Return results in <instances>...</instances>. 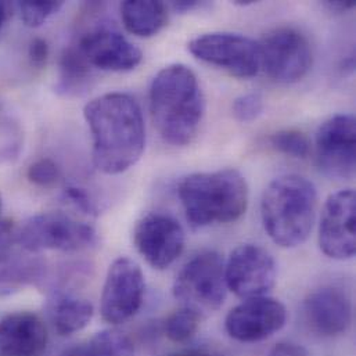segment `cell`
Instances as JSON below:
<instances>
[{
  "mask_svg": "<svg viewBox=\"0 0 356 356\" xmlns=\"http://www.w3.org/2000/svg\"><path fill=\"white\" fill-rule=\"evenodd\" d=\"M121 17L128 32L139 38H150L167 25L168 7L163 1L154 0L124 1Z\"/></svg>",
  "mask_w": 356,
  "mask_h": 356,
  "instance_id": "d6986e66",
  "label": "cell"
},
{
  "mask_svg": "<svg viewBox=\"0 0 356 356\" xmlns=\"http://www.w3.org/2000/svg\"><path fill=\"white\" fill-rule=\"evenodd\" d=\"M269 356H308L304 347L293 343H280L277 344Z\"/></svg>",
  "mask_w": 356,
  "mask_h": 356,
  "instance_id": "f546056e",
  "label": "cell"
},
{
  "mask_svg": "<svg viewBox=\"0 0 356 356\" xmlns=\"http://www.w3.org/2000/svg\"><path fill=\"white\" fill-rule=\"evenodd\" d=\"M146 282L140 265L127 257L115 259L107 272L100 298V314L110 325H122L142 308Z\"/></svg>",
  "mask_w": 356,
  "mask_h": 356,
  "instance_id": "9c48e42d",
  "label": "cell"
},
{
  "mask_svg": "<svg viewBox=\"0 0 356 356\" xmlns=\"http://www.w3.org/2000/svg\"><path fill=\"white\" fill-rule=\"evenodd\" d=\"M171 6L178 13H187V11H191L197 7H200L201 3L197 0H181V1H172Z\"/></svg>",
  "mask_w": 356,
  "mask_h": 356,
  "instance_id": "d6a6232c",
  "label": "cell"
},
{
  "mask_svg": "<svg viewBox=\"0 0 356 356\" xmlns=\"http://www.w3.org/2000/svg\"><path fill=\"white\" fill-rule=\"evenodd\" d=\"M201 316L195 312L180 307L172 312L164 323L165 336L174 343H184L190 340L198 330Z\"/></svg>",
  "mask_w": 356,
  "mask_h": 356,
  "instance_id": "7402d4cb",
  "label": "cell"
},
{
  "mask_svg": "<svg viewBox=\"0 0 356 356\" xmlns=\"http://www.w3.org/2000/svg\"><path fill=\"white\" fill-rule=\"evenodd\" d=\"M186 234L178 220L163 212L143 215L134 230V244L154 269L170 268L184 250Z\"/></svg>",
  "mask_w": 356,
  "mask_h": 356,
  "instance_id": "7c38bea8",
  "label": "cell"
},
{
  "mask_svg": "<svg viewBox=\"0 0 356 356\" xmlns=\"http://www.w3.org/2000/svg\"><path fill=\"white\" fill-rule=\"evenodd\" d=\"M63 1H43V0H25L18 1V10L22 22L29 28L42 26L51 15H54L61 7Z\"/></svg>",
  "mask_w": 356,
  "mask_h": 356,
  "instance_id": "cb8c5ba5",
  "label": "cell"
},
{
  "mask_svg": "<svg viewBox=\"0 0 356 356\" xmlns=\"http://www.w3.org/2000/svg\"><path fill=\"white\" fill-rule=\"evenodd\" d=\"M149 100L154 127L165 143L183 147L194 140L205 114V99L190 67H164L152 82Z\"/></svg>",
  "mask_w": 356,
  "mask_h": 356,
  "instance_id": "7a4b0ae2",
  "label": "cell"
},
{
  "mask_svg": "<svg viewBox=\"0 0 356 356\" xmlns=\"http://www.w3.org/2000/svg\"><path fill=\"white\" fill-rule=\"evenodd\" d=\"M325 7L329 11H333L336 14H343L347 13L350 10H353L355 7V1L354 0H327L323 3Z\"/></svg>",
  "mask_w": 356,
  "mask_h": 356,
  "instance_id": "1f68e13d",
  "label": "cell"
},
{
  "mask_svg": "<svg viewBox=\"0 0 356 356\" xmlns=\"http://www.w3.org/2000/svg\"><path fill=\"white\" fill-rule=\"evenodd\" d=\"M1 209H3V202H1V197H0V216H1ZM1 220V218H0Z\"/></svg>",
  "mask_w": 356,
  "mask_h": 356,
  "instance_id": "8d00e7d4",
  "label": "cell"
},
{
  "mask_svg": "<svg viewBox=\"0 0 356 356\" xmlns=\"http://www.w3.org/2000/svg\"><path fill=\"white\" fill-rule=\"evenodd\" d=\"M10 17V4L7 1H0V33L6 26Z\"/></svg>",
  "mask_w": 356,
  "mask_h": 356,
  "instance_id": "e575fe53",
  "label": "cell"
},
{
  "mask_svg": "<svg viewBox=\"0 0 356 356\" xmlns=\"http://www.w3.org/2000/svg\"><path fill=\"white\" fill-rule=\"evenodd\" d=\"M47 344V327L36 314L21 311L0 319V356H43Z\"/></svg>",
  "mask_w": 356,
  "mask_h": 356,
  "instance_id": "e0dca14e",
  "label": "cell"
},
{
  "mask_svg": "<svg viewBox=\"0 0 356 356\" xmlns=\"http://www.w3.org/2000/svg\"><path fill=\"white\" fill-rule=\"evenodd\" d=\"M287 322V309L276 298H247L225 319L226 333L240 343H259L280 332Z\"/></svg>",
  "mask_w": 356,
  "mask_h": 356,
  "instance_id": "5bb4252c",
  "label": "cell"
},
{
  "mask_svg": "<svg viewBox=\"0 0 356 356\" xmlns=\"http://www.w3.org/2000/svg\"><path fill=\"white\" fill-rule=\"evenodd\" d=\"M261 68L279 83H296L307 76L314 54L304 33L291 26L275 28L259 43Z\"/></svg>",
  "mask_w": 356,
  "mask_h": 356,
  "instance_id": "52a82bcc",
  "label": "cell"
},
{
  "mask_svg": "<svg viewBox=\"0 0 356 356\" xmlns=\"http://www.w3.org/2000/svg\"><path fill=\"white\" fill-rule=\"evenodd\" d=\"M171 356H223L216 351L212 350H205V348H194V350H186L178 354H174Z\"/></svg>",
  "mask_w": 356,
  "mask_h": 356,
  "instance_id": "836d02e7",
  "label": "cell"
},
{
  "mask_svg": "<svg viewBox=\"0 0 356 356\" xmlns=\"http://www.w3.org/2000/svg\"><path fill=\"white\" fill-rule=\"evenodd\" d=\"M355 215L354 190H340L326 200L319 225V245L326 257L337 261L355 257Z\"/></svg>",
  "mask_w": 356,
  "mask_h": 356,
  "instance_id": "4fadbf2b",
  "label": "cell"
},
{
  "mask_svg": "<svg viewBox=\"0 0 356 356\" xmlns=\"http://www.w3.org/2000/svg\"><path fill=\"white\" fill-rule=\"evenodd\" d=\"M15 240L29 252H74L96 244L97 233L89 223L64 212H43L26 219Z\"/></svg>",
  "mask_w": 356,
  "mask_h": 356,
  "instance_id": "8992f818",
  "label": "cell"
},
{
  "mask_svg": "<svg viewBox=\"0 0 356 356\" xmlns=\"http://www.w3.org/2000/svg\"><path fill=\"white\" fill-rule=\"evenodd\" d=\"M83 117L93 139V164L106 175H120L142 157L146 143L140 104L129 93L113 92L89 102Z\"/></svg>",
  "mask_w": 356,
  "mask_h": 356,
  "instance_id": "6da1fadb",
  "label": "cell"
},
{
  "mask_svg": "<svg viewBox=\"0 0 356 356\" xmlns=\"http://www.w3.org/2000/svg\"><path fill=\"white\" fill-rule=\"evenodd\" d=\"M186 219L194 229L240 219L248 207V184L237 170L193 174L179 183Z\"/></svg>",
  "mask_w": 356,
  "mask_h": 356,
  "instance_id": "277c9868",
  "label": "cell"
},
{
  "mask_svg": "<svg viewBox=\"0 0 356 356\" xmlns=\"http://www.w3.org/2000/svg\"><path fill=\"white\" fill-rule=\"evenodd\" d=\"M275 150L293 159H305L311 152V142L305 134L297 129H283L270 136Z\"/></svg>",
  "mask_w": 356,
  "mask_h": 356,
  "instance_id": "603a6c76",
  "label": "cell"
},
{
  "mask_svg": "<svg viewBox=\"0 0 356 356\" xmlns=\"http://www.w3.org/2000/svg\"><path fill=\"white\" fill-rule=\"evenodd\" d=\"M172 291L183 308L200 316L218 311L227 294L222 255L207 250L191 257L179 270Z\"/></svg>",
  "mask_w": 356,
  "mask_h": 356,
  "instance_id": "5b68a950",
  "label": "cell"
},
{
  "mask_svg": "<svg viewBox=\"0 0 356 356\" xmlns=\"http://www.w3.org/2000/svg\"><path fill=\"white\" fill-rule=\"evenodd\" d=\"M92 74L93 68L72 42L63 50L60 57L57 92L65 96L79 95L89 85Z\"/></svg>",
  "mask_w": 356,
  "mask_h": 356,
  "instance_id": "ffe728a7",
  "label": "cell"
},
{
  "mask_svg": "<svg viewBox=\"0 0 356 356\" xmlns=\"http://www.w3.org/2000/svg\"><path fill=\"white\" fill-rule=\"evenodd\" d=\"M13 236V225L7 220H0V259L7 252Z\"/></svg>",
  "mask_w": 356,
  "mask_h": 356,
  "instance_id": "4dcf8cb0",
  "label": "cell"
},
{
  "mask_svg": "<svg viewBox=\"0 0 356 356\" xmlns=\"http://www.w3.org/2000/svg\"><path fill=\"white\" fill-rule=\"evenodd\" d=\"M264 110V99L258 92L241 95L233 102V115L238 122L247 124L255 121Z\"/></svg>",
  "mask_w": 356,
  "mask_h": 356,
  "instance_id": "4316f807",
  "label": "cell"
},
{
  "mask_svg": "<svg viewBox=\"0 0 356 356\" xmlns=\"http://www.w3.org/2000/svg\"><path fill=\"white\" fill-rule=\"evenodd\" d=\"M93 315V304L72 294H57L49 305L50 322L60 336H71L83 330Z\"/></svg>",
  "mask_w": 356,
  "mask_h": 356,
  "instance_id": "ac0fdd59",
  "label": "cell"
},
{
  "mask_svg": "<svg viewBox=\"0 0 356 356\" xmlns=\"http://www.w3.org/2000/svg\"><path fill=\"white\" fill-rule=\"evenodd\" d=\"M198 60L219 67L237 78H252L261 70L259 43L248 36L230 32H211L187 44Z\"/></svg>",
  "mask_w": 356,
  "mask_h": 356,
  "instance_id": "ba28073f",
  "label": "cell"
},
{
  "mask_svg": "<svg viewBox=\"0 0 356 356\" xmlns=\"http://www.w3.org/2000/svg\"><path fill=\"white\" fill-rule=\"evenodd\" d=\"M61 178L58 165L50 159H40L28 167L26 179L38 187H51Z\"/></svg>",
  "mask_w": 356,
  "mask_h": 356,
  "instance_id": "484cf974",
  "label": "cell"
},
{
  "mask_svg": "<svg viewBox=\"0 0 356 356\" xmlns=\"http://www.w3.org/2000/svg\"><path fill=\"white\" fill-rule=\"evenodd\" d=\"M64 198L72 204L76 209L83 212L85 215H96L97 207L92 197L81 187L76 186H67L64 188Z\"/></svg>",
  "mask_w": 356,
  "mask_h": 356,
  "instance_id": "83f0119b",
  "label": "cell"
},
{
  "mask_svg": "<svg viewBox=\"0 0 356 356\" xmlns=\"http://www.w3.org/2000/svg\"><path fill=\"white\" fill-rule=\"evenodd\" d=\"M318 193L311 180L300 175H283L272 180L261 201L265 232L283 248L304 244L316 219Z\"/></svg>",
  "mask_w": 356,
  "mask_h": 356,
  "instance_id": "3957f363",
  "label": "cell"
},
{
  "mask_svg": "<svg viewBox=\"0 0 356 356\" xmlns=\"http://www.w3.org/2000/svg\"><path fill=\"white\" fill-rule=\"evenodd\" d=\"M254 3H255L254 0H236V1H233V4H236V6H241V7L252 6Z\"/></svg>",
  "mask_w": 356,
  "mask_h": 356,
  "instance_id": "d590c367",
  "label": "cell"
},
{
  "mask_svg": "<svg viewBox=\"0 0 356 356\" xmlns=\"http://www.w3.org/2000/svg\"><path fill=\"white\" fill-rule=\"evenodd\" d=\"M24 134L11 120L0 121V165L14 161L22 149Z\"/></svg>",
  "mask_w": 356,
  "mask_h": 356,
  "instance_id": "d4e9b609",
  "label": "cell"
},
{
  "mask_svg": "<svg viewBox=\"0 0 356 356\" xmlns=\"http://www.w3.org/2000/svg\"><path fill=\"white\" fill-rule=\"evenodd\" d=\"M316 161L327 177L351 179L355 174V117L337 114L316 134Z\"/></svg>",
  "mask_w": 356,
  "mask_h": 356,
  "instance_id": "9a60e30c",
  "label": "cell"
},
{
  "mask_svg": "<svg viewBox=\"0 0 356 356\" xmlns=\"http://www.w3.org/2000/svg\"><path fill=\"white\" fill-rule=\"evenodd\" d=\"M277 268L272 254L258 244H240L225 262L227 290L240 298L266 296L276 283Z\"/></svg>",
  "mask_w": 356,
  "mask_h": 356,
  "instance_id": "30bf717a",
  "label": "cell"
},
{
  "mask_svg": "<svg viewBox=\"0 0 356 356\" xmlns=\"http://www.w3.org/2000/svg\"><path fill=\"white\" fill-rule=\"evenodd\" d=\"M49 56H50V47L46 39L35 38L29 42L28 60L33 68L42 70L47 64Z\"/></svg>",
  "mask_w": 356,
  "mask_h": 356,
  "instance_id": "f1b7e54d",
  "label": "cell"
},
{
  "mask_svg": "<svg viewBox=\"0 0 356 356\" xmlns=\"http://www.w3.org/2000/svg\"><path fill=\"white\" fill-rule=\"evenodd\" d=\"M304 312L311 329L326 337L346 333L353 322L351 301L343 290L336 287H322L309 294Z\"/></svg>",
  "mask_w": 356,
  "mask_h": 356,
  "instance_id": "2e32d148",
  "label": "cell"
},
{
  "mask_svg": "<svg viewBox=\"0 0 356 356\" xmlns=\"http://www.w3.org/2000/svg\"><path fill=\"white\" fill-rule=\"evenodd\" d=\"M74 43L93 70L127 72L143 60V53L136 44L104 22L81 31Z\"/></svg>",
  "mask_w": 356,
  "mask_h": 356,
  "instance_id": "8fae6325",
  "label": "cell"
},
{
  "mask_svg": "<svg viewBox=\"0 0 356 356\" xmlns=\"http://www.w3.org/2000/svg\"><path fill=\"white\" fill-rule=\"evenodd\" d=\"M61 356H135V347L125 333L108 329L68 348Z\"/></svg>",
  "mask_w": 356,
  "mask_h": 356,
  "instance_id": "44dd1931",
  "label": "cell"
}]
</instances>
